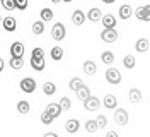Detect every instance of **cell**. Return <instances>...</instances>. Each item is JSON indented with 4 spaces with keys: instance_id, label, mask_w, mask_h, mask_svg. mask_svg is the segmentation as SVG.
<instances>
[{
    "instance_id": "4",
    "label": "cell",
    "mask_w": 150,
    "mask_h": 137,
    "mask_svg": "<svg viewBox=\"0 0 150 137\" xmlns=\"http://www.w3.org/2000/svg\"><path fill=\"white\" fill-rule=\"evenodd\" d=\"M21 89H22V93H26V94L34 93L36 91V81L33 77H24L21 81Z\"/></svg>"
},
{
    "instance_id": "21",
    "label": "cell",
    "mask_w": 150,
    "mask_h": 137,
    "mask_svg": "<svg viewBox=\"0 0 150 137\" xmlns=\"http://www.w3.org/2000/svg\"><path fill=\"white\" fill-rule=\"evenodd\" d=\"M77 98H79L80 101H84V103H85V101H87L89 98H91V89H89L87 86H84V88H80V89L77 91Z\"/></svg>"
},
{
    "instance_id": "18",
    "label": "cell",
    "mask_w": 150,
    "mask_h": 137,
    "mask_svg": "<svg viewBox=\"0 0 150 137\" xmlns=\"http://www.w3.org/2000/svg\"><path fill=\"white\" fill-rule=\"evenodd\" d=\"M68 88H70V91H79L80 88H84V82H82V79L80 77H72L70 79V82H68Z\"/></svg>"
},
{
    "instance_id": "27",
    "label": "cell",
    "mask_w": 150,
    "mask_h": 137,
    "mask_svg": "<svg viewBox=\"0 0 150 137\" xmlns=\"http://www.w3.org/2000/svg\"><path fill=\"white\" fill-rule=\"evenodd\" d=\"M9 65H10V69H14V70H21V69L24 67V60H22V58H14V57H10Z\"/></svg>"
},
{
    "instance_id": "19",
    "label": "cell",
    "mask_w": 150,
    "mask_h": 137,
    "mask_svg": "<svg viewBox=\"0 0 150 137\" xmlns=\"http://www.w3.org/2000/svg\"><path fill=\"white\" fill-rule=\"evenodd\" d=\"M84 72L87 75H94V74L97 72V65L94 64L92 60H85L84 62Z\"/></svg>"
},
{
    "instance_id": "38",
    "label": "cell",
    "mask_w": 150,
    "mask_h": 137,
    "mask_svg": "<svg viewBox=\"0 0 150 137\" xmlns=\"http://www.w3.org/2000/svg\"><path fill=\"white\" fill-rule=\"evenodd\" d=\"M145 22H150V5H145Z\"/></svg>"
},
{
    "instance_id": "10",
    "label": "cell",
    "mask_w": 150,
    "mask_h": 137,
    "mask_svg": "<svg viewBox=\"0 0 150 137\" xmlns=\"http://www.w3.org/2000/svg\"><path fill=\"white\" fill-rule=\"evenodd\" d=\"M85 19H87V16H85L80 9H77L74 14H72V22H74L75 26H84Z\"/></svg>"
},
{
    "instance_id": "5",
    "label": "cell",
    "mask_w": 150,
    "mask_h": 137,
    "mask_svg": "<svg viewBox=\"0 0 150 137\" xmlns=\"http://www.w3.org/2000/svg\"><path fill=\"white\" fill-rule=\"evenodd\" d=\"M101 39H103L104 43H114L118 39V31L116 29H103Z\"/></svg>"
},
{
    "instance_id": "23",
    "label": "cell",
    "mask_w": 150,
    "mask_h": 137,
    "mask_svg": "<svg viewBox=\"0 0 150 137\" xmlns=\"http://www.w3.org/2000/svg\"><path fill=\"white\" fill-rule=\"evenodd\" d=\"M29 62H31V67H33L34 70H43V69L46 67V62H45V58H31Z\"/></svg>"
},
{
    "instance_id": "14",
    "label": "cell",
    "mask_w": 150,
    "mask_h": 137,
    "mask_svg": "<svg viewBox=\"0 0 150 137\" xmlns=\"http://www.w3.org/2000/svg\"><path fill=\"white\" fill-rule=\"evenodd\" d=\"M80 128V122L77 118H70L65 122V130L68 132V134H75L77 130Z\"/></svg>"
},
{
    "instance_id": "15",
    "label": "cell",
    "mask_w": 150,
    "mask_h": 137,
    "mask_svg": "<svg viewBox=\"0 0 150 137\" xmlns=\"http://www.w3.org/2000/svg\"><path fill=\"white\" fill-rule=\"evenodd\" d=\"M103 26H104V29H114L116 27V17L112 14H104Z\"/></svg>"
},
{
    "instance_id": "2",
    "label": "cell",
    "mask_w": 150,
    "mask_h": 137,
    "mask_svg": "<svg viewBox=\"0 0 150 137\" xmlns=\"http://www.w3.org/2000/svg\"><path fill=\"white\" fill-rule=\"evenodd\" d=\"M128 120H130V117H128V111L125 108H116V111H114V122L118 123V125H121V127H125L126 123H128Z\"/></svg>"
},
{
    "instance_id": "8",
    "label": "cell",
    "mask_w": 150,
    "mask_h": 137,
    "mask_svg": "<svg viewBox=\"0 0 150 137\" xmlns=\"http://www.w3.org/2000/svg\"><path fill=\"white\" fill-rule=\"evenodd\" d=\"M46 113H50L53 118H58L62 113H63V110H62V106H60V103H50V105H46V110H45Z\"/></svg>"
},
{
    "instance_id": "36",
    "label": "cell",
    "mask_w": 150,
    "mask_h": 137,
    "mask_svg": "<svg viewBox=\"0 0 150 137\" xmlns=\"http://www.w3.org/2000/svg\"><path fill=\"white\" fill-rule=\"evenodd\" d=\"M135 17L138 19V21H145V5L138 7V9L135 10Z\"/></svg>"
},
{
    "instance_id": "22",
    "label": "cell",
    "mask_w": 150,
    "mask_h": 137,
    "mask_svg": "<svg viewBox=\"0 0 150 137\" xmlns=\"http://www.w3.org/2000/svg\"><path fill=\"white\" fill-rule=\"evenodd\" d=\"M33 34H36V36H39V34H43L45 33V22L39 19V21H36V22H33Z\"/></svg>"
},
{
    "instance_id": "9",
    "label": "cell",
    "mask_w": 150,
    "mask_h": 137,
    "mask_svg": "<svg viewBox=\"0 0 150 137\" xmlns=\"http://www.w3.org/2000/svg\"><path fill=\"white\" fill-rule=\"evenodd\" d=\"M150 48V41L147 38H138V41L135 43V50L138 52V53H145V52H149Z\"/></svg>"
},
{
    "instance_id": "7",
    "label": "cell",
    "mask_w": 150,
    "mask_h": 137,
    "mask_svg": "<svg viewBox=\"0 0 150 137\" xmlns=\"http://www.w3.org/2000/svg\"><path fill=\"white\" fill-rule=\"evenodd\" d=\"M10 55L14 58H22V55H24V45L21 41H14L10 45Z\"/></svg>"
},
{
    "instance_id": "13",
    "label": "cell",
    "mask_w": 150,
    "mask_h": 137,
    "mask_svg": "<svg viewBox=\"0 0 150 137\" xmlns=\"http://www.w3.org/2000/svg\"><path fill=\"white\" fill-rule=\"evenodd\" d=\"M84 106H85V110H89V111H97L99 106H101V101L97 100L96 96H91V98L84 103Z\"/></svg>"
},
{
    "instance_id": "6",
    "label": "cell",
    "mask_w": 150,
    "mask_h": 137,
    "mask_svg": "<svg viewBox=\"0 0 150 137\" xmlns=\"http://www.w3.org/2000/svg\"><path fill=\"white\" fill-rule=\"evenodd\" d=\"M2 27H4L7 33H12V31H16V27H17V21H16V17H12V16H7V17H4V21H2Z\"/></svg>"
},
{
    "instance_id": "29",
    "label": "cell",
    "mask_w": 150,
    "mask_h": 137,
    "mask_svg": "<svg viewBox=\"0 0 150 137\" xmlns=\"http://www.w3.org/2000/svg\"><path fill=\"white\" fill-rule=\"evenodd\" d=\"M85 130H87V132H91V134L97 132V130H99L97 122H96V120H87V122H85Z\"/></svg>"
},
{
    "instance_id": "26",
    "label": "cell",
    "mask_w": 150,
    "mask_h": 137,
    "mask_svg": "<svg viewBox=\"0 0 150 137\" xmlns=\"http://www.w3.org/2000/svg\"><path fill=\"white\" fill-rule=\"evenodd\" d=\"M50 55H51V58H53L55 62H58V60L63 58V48H62V46H53Z\"/></svg>"
},
{
    "instance_id": "33",
    "label": "cell",
    "mask_w": 150,
    "mask_h": 137,
    "mask_svg": "<svg viewBox=\"0 0 150 137\" xmlns=\"http://www.w3.org/2000/svg\"><path fill=\"white\" fill-rule=\"evenodd\" d=\"M53 117L50 115V113H46V111H43L41 113V122H43V125H51V122H53Z\"/></svg>"
},
{
    "instance_id": "41",
    "label": "cell",
    "mask_w": 150,
    "mask_h": 137,
    "mask_svg": "<svg viewBox=\"0 0 150 137\" xmlns=\"http://www.w3.org/2000/svg\"><path fill=\"white\" fill-rule=\"evenodd\" d=\"M4 67H5V62H4V60H2V58H0V72H2V70H4Z\"/></svg>"
},
{
    "instance_id": "30",
    "label": "cell",
    "mask_w": 150,
    "mask_h": 137,
    "mask_svg": "<svg viewBox=\"0 0 150 137\" xmlns=\"http://www.w3.org/2000/svg\"><path fill=\"white\" fill-rule=\"evenodd\" d=\"M101 60H103L106 65H111L112 62H114V53H112V52H103Z\"/></svg>"
},
{
    "instance_id": "28",
    "label": "cell",
    "mask_w": 150,
    "mask_h": 137,
    "mask_svg": "<svg viewBox=\"0 0 150 137\" xmlns=\"http://www.w3.org/2000/svg\"><path fill=\"white\" fill-rule=\"evenodd\" d=\"M135 64H137V60H135L133 55H125V57H123V65H125V69H133Z\"/></svg>"
},
{
    "instance_id": "35",
    "label": "cell",
    "mask_w": 150,
    "mask_h": 137,
    "mask_svg": "<svg viewBox=\"0 0 150 137\" xmlns=\"http://www.w3.org/2000/svg\"><path fill=\"white\" fill-rule=\"evenodd\" d=\"M96 122H97V125H99V128H104L106 125H108V117H106V115H97V118H96Z\"/></svg>"
},
{
    "instance_id": "12",
    "label": "cell",
    "mask_w": 150,
    "mask_h": 137,
    "mask_svg": "<svg viewBox=\"0 0 150 137\" xmlns=\"http://www.w3.org/2000/svg\"><path fill=\"white\" fill-rule=\"evenodd\" d=\"M103 12H101V9H97V7H92V9H89V12H87V19L89 21H92V22H97V21H103Z\"/></svg>"
},
{
    "instance_id": "24",
    "label": "cell",
    "mask_w": 150,
    "mask_h": 137,
    "mask_svg": "<svg viewBox=\"0 0 150 137\" xmlns=\"http://www.w3.org/2000/svg\"><path fill=\"white\" fill-rule=\"evenodd\" d=\"M29 110H31V105H29V101L21 100V101L17 103V111L21 113V115H28Z\"/></svg>"
},
{
    "instance_id": "17",
    "label": "cell",
    "mask_w": 150,
    "mask_h": 137,
    "mask_svg": "<svg viewBox=\"0 0 150 137\" xmlns=\"http://www.w3.org/2000/svg\"><path fill=\"white\" fill-rule=\"evenodd\" d=\"M133 14H135V12H133V9H131L128 4H125V5H121V7H120V17H121L123 21L130 19Z\"/></svg>"
},
{
    "instance_id": "39",
    "label": "cell",
    "mask_w": 150,
    "mask_h": 137,
    "mask_svg": "<svg viewBox=\"0 0 150 137\" xmlns=\"http://www.w3.org/2000/svg\"><path fill=\"white\" fill-rule=\"evenodd\" d=\"M106 137H120V136H118V132H116V130H109V132L106 134Z\"/></svg>"
},
{
    "instance_id": "32",
    "label": "cell",
    "mask_w": 150,
    "mask_h": 137,
    "mask_svg": "<svg viewBox=\"0 0 150 137\" xmlns=\"http://www.w3.org/2000/svg\"><path fill=\"white\" fill-rule=\"evenodd\" d=\"M31 58H45V52H43V48L36 46V48L31 52Z\"/></svg>"
},
{
    "instance_id": "37",
    "label": "cell",
    "mask_w": 150,
    "mask_h": 137,
    "mask_svg": "<svg viewBox=\"0 0 150 137\" xmlns=\"http://www.w3.org/2000/svg\"><path fill=\"white\" fill-rule=\"evenodd\" d=\"M28 0H16V9H19V10H24L26 7H28Z\"/></svg>"
},
{
    "instance_id": "34",
    "label": "cell",
    "mask_w": 150,
    "mask_h": 137,
    "mask_svg": "<svg viewBox=\"0 0 150 137\" xmlns=\"http://www.w3.org/2000/svg\"><path fill=\"white\" fill-rule=\"evenodd\" d=\"M2 7H4L5 10L16 9V0H2Z\"/></svg>"
},
{
    "instance_id": "16",
    "label": "cell",
    "mask_w": 150,
    "mask_h": 137,
    "mask_svg": "<svg viewBox=\"0 0 150 137\" xmlns=\"http://www.w3.org/2000/svg\"><path fill=\"white\" fill-rule=\"evenodd\" d=\"M128 100H130V103H140L142 101V91L138 88H131L130 91H128Z\"/></svg>"
},
{
    "instance_id": "20",
    "label": "cell",
    "mask_w": 150,
    "mask_h": 137,
    "mask_svg": "<svg viewBox=\"0 0 150 137\" xmlns=\"http://www.w3.org/2000/svg\"><path fill=\"white\" fill-rule=\"evenodd\" d=\"M39 16H41V21H43V22L53 21V10L50 9V7H43L41 12H39Z\"/></svg>"
},
{
    "instance_id": "25",
    "label": "cell",
    "mask_w": 150,
    "mask_h": 137,
    "mask_svg": "<svg viewBox=\"0 0 150 137\" xmlns=\"http://www.w3.org/2000/svg\"><path fill=\"white\" fill-rule=\"evenodd\" d=\"M43 93H45L46 96H53L56 93V84L55 82H45V84H43Z\"/></svg>"
},
{
    "instance_id": "31",
    "label": "cell",
    "mask_w": 150,
    "mask_h": 137,
    "mask_svg": "<svg viewBox=\"0 0 150 137\" xmlns=\"http://www.w3.org/2000/svg\"><path fill=\"white\" fill-rule=\"evenodd\" d=\"M60 106H62V110H63V111H65V110H70V108H72V101H70V98L63 96V98L60 100Z\"/></svg>"
},
{
    "instance_id": "40",
    "label": "cell",
    "mask_w": 150,
    "mask_h": 137,
    "mask_svg": "<svg viewBox=\"0 0 150 137\" xmlns=\"http://www.w3.org/2000/svg\"><path fill=\"white\" fill-rule=\"evenodd\" d=\"M43 137H58V134H56V132H46Z\"/></svg>"
},
{
    "instance_id": "3",
    "label": "cell",
    "mask_w": 150,
    "mask_h": 137,
    "mask_svg": "<svg viewBox=\"0 0 150 137\" xmlns=\"http://www.w3.org/2000/svg\"><path fill=\"white\" fill-rule=\"evenodd\" d=\"M106 81L109 82V84H112V86H116V84H120L121 82V74H120V70L118 69H108L106 70Z\"/></svg>"
},
{
    "instance_id": "1",
    "label": "cell",
    "mask_w": 150,
    "mask_h": 137,
    "mask_svg": "<svg viewBox=\"0 0 150 137\" xmlns=\"http://www.w3.org/2000/svg\"><path fill=\"white\" fill-rule=\"evenodd\" d=\"M67 31H65V26H63V22H56L55 26L51 27V38L55 39V41H62L63 38H65Z\"/></svg>"
},
{
    "instance_id": "11",
    "label": "cell",
    "mask_w": 150,
    "mask_h": 137,
    "mask_svg": "<svg viewBox=\"0 0 150 137\" xmlns=\"http://www.w3.org/2000/svg\"><path fill=\"white\" fill-rule=\"evenodd\" d=\"M103 105L108 110H116V108H118V100H116V96H114V94H106V96H104Z\"/></svg>"
}]
</instances>
